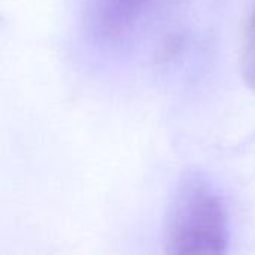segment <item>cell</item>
<instances>
[{
  "mask_svg": "<svg viewBox=\"0 0 255 255\" xmlns=\"http://www.w3.org/2000/svg\"><path fill=\"white\" fill-rule=\"evenodd\" d=\"M229 245L224 200L202 172H187L169 200L163 247L170 255H221Z\"/></svg>",
  "mask_w": 255,
  "mask_h": 255,
  "instance_id": "1",
  "label": "cell"
},
{
  "mask_svg": "<svg viewBox=\"0 0 255 255\" xmlns=\"http://www.w3.org/2000/svg\"><path fill=\"white\" fill-rule=\"evenodd\" d=\"M157 0H90L88 12L94 33L105 40L128 34Z\"/></svg>",
  "mask_w": 255,
  "mask_h": 255,
  "instance_id": "2",
  "label": "cell"
},
{
  "mask_svg": "<svg viewBox=\"0 0 255 255\" xmlns=\"http://www.w3.org/2000/svg\"><path fill=\"white\" fill-rule=\"evenodd\" d=\"M241 70L247 85L255 91V12L245 28Z\"/></svg>",
  "mask_w": 255,
  "mask_h": 255,
  "instance_id": "3",
  "label": "cell"
}]
</instances>
